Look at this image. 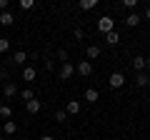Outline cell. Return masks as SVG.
Listing matches in <instances>:
<instances>
[{"label":"cell","mask_w":150,"mask_h":140,"mask_svg":"<svg viewBox=\"0 0 150 140\" xmlns=\"http://www.w3.org/2000/svg\"><path fill=\"white\" fill-rule=\"evenodd\" d=\"M95 25H98V30H100L103 35H108V33H112V30H115V20H112L110 15H100Z\"/></svg>","instance_id":"6da1fadb"},{"label":"cell","mask_w":150,"mask_h":140,"mask_svg":"<svg viewBox=\"0 0 150 140\" xmlns=\"http://www.w3.org/2000/svg\"><path fill=\"white\" fill-rule=\"evenodd\" d=\"M58 75H60V80H70V78L75 75V65H73V63H60Z\"/></svg>","instance_id":"7a4b0ae2"},{"label":"cell","mask_w":150,"mask_h":140,"mask_svg":"<svg viewBox=\"0 0 150 140\" xmlns=\"http://www.w3.org/2000/svg\"><path fill=\"white\" fill-rule=\"evenodd\" d=\"M75 73H80L83 78H90L93 75V63L90 60H80V63L75 65Z\"/></svg>","instance_id":"3957f363"},{"label":"cell","mask_w":150,"mask_h":140,"mask_svg":"<svg viewBox=\"0 0 150 140\" xmlns=\"http://www.w3.org/2000/svg\"><path fill=\"white\" fill-rule=\"evenodd\" d=\"M18 93H20V90H18V85H15L13 80H8L5 85H3V98H5V100H10V98H15Z\"/></svg>","instance_id":"277c9868"},{"label":"cell","mask_w":150,"mask_h":140,"mask_svg":"<svg viewBox=\"0 0 150 140\" xmlns=\"http://www.w3.org/2000/svg\"><path fill=\"white\" fill-rule=\"evenodd\" d=\"M108 83H110L112 90H118V88H123V85H125V75H123V73H112V75L108 78Z\"/></svg>","instance_id":"5b68a950"},{"label":"cell","mask_w":150,"mask_h":140,"mask_svg":"<svg viewBox=\"0 0 150 140\" xmlns=\"http://www.w3.org/2000/svg\"><path fill=\"white\" fill-rule=\"evenodd\" d=\"M25 110H28L30 115H38L40 110H43V103L38 100V98H33V100H28V103H25Z\"/></svg>","instance_id":"8992f818"},{"label":"cell","mask_w":150,"mask_h":140,"mask_svg":"<svg viewBox=\"0 0 150 140\" xmlns=\"http://www.w3.org/2000/svg\"><path fill=\"white\" fill-rule=\"evenodd\" d=\"M25 60H28V53L25 50H18V53H13V58L8 60V65H25Z\"/></svg>","instance_id":"52a82bcc"},{"label":"cell","mask_w":150,"mask_h":140,"mask_svg":"<svg viewBox=\"0 0 150 140\" xmlns=\"http://www.w3.org/2000/svg\"><path fill=\"white\" fill-rule=\"evenodd\" d=\"M140 23H143V18H140L138 13H128V15H125V25L128 28H138Z\"/></svg>","instance_id":"ba28073f"},{"label":"cell","mask_w":150,"mask_h":140,"mask_svg":"<svg viewBox=\"0 0 150 140\" xmlns=\"http://www.w3.org/2000/svg\"><path fill=\"white\" fill-rule=\"evenodd\" d=\"M35 78H38V70L33 68V65H25V68H23V80L30 83V80H35Z\"/></svg>","instance_id":"9c48e42d"},{"label":"cell","mask_w":150,"mask_h":140,"mask_svg":"<svg viewBox=\"0 0 150 140\" xmlns=\"http://www.w3.org/2000/svg\"><path fill=\"white\" fill-rule=\"evenodd\" d=\"M65 113H68V115H78V113H80V100H68Z\"/></svg>","instance_id":"30bf717a"},{"label":"cell","mask_w":150,"mask_h":140,"mask_svg":"<svg viewBox=\"0 0 150 140\" xmlns=\"http://www.w3.org/2000/svg\"><path fill=\"white\" fill-rule=\"evenodd\" d=\"M85 58H88V60L100 58V45H88V48H85Z\"/></svg>","instance_id":"8fae6325"},{"label":"cell","mask_w":150,"mask_h":140,"mask_svg":"<svg viewBox=\"0 0 150 140\" xmlns=\"http://www.w3.org/2000/svg\"><path fill=\"white\" fill-rule=\"evenodd\" d=\"M133 68H135V73H145V55H135Z\"/></svg>","instance_id":"7c38bea8"},{"label":"cell","mask_w":150,"mask_h":140,"mask_svg":"<svg viewBox=\"0 0 150 140\" xmlns=\"http://www.w3.org/2000/svg\"><path fill=\"white\" fill-rule=\"evenodd\" d=\"M135 85L138 88H148L150 85V75L148 73H138V75H135Z\"/></svg>","instance_id":"4fadbf2b"},{"label":"cell","mask_w":150,"mask_h":140,"mask_svg":"<svg viewBox=\"0 0 150 140\" xmlns=\"http://www.w3.org/2000/svg\"><path fill=\"white\" fill-rule=\"evenodd\" d=\"M100 100V93L95 88H85V103H98Z\"/></svg>","instance_id":"5bb4252c"},{"label":"cell","mask_w":150,"mask_h":140,"mask_svg":"<svg viewBox=\"0 0 150 140\" xmlns=\"http://www.w3.org/2000/svg\"><path fill=\"white\" fill-rule=\"evenodd\" d=\"M15 133H18V123H15V120H5L3 135H15Z\"/></svg>","instance_id":"9a60e30c"},{"label":"cell","mask_w":150,"mask_h":140,"mask_svg":"<svg viewBox=\"0 0 150 140\" xmlns=\"http://www.w3.org/2000/svg\"><path fill=\"white\" fill-rule=\"evenodd\" d=\"M13 23H15V18H13L10 13H0V25L3 28H10Z\"/></svg>","instance_id":"2e32d148"},{"label":"cell","mask_w":150,"mask_h":140,"mask_svg":"<svg viewBox=\"0 0 150 140\" xmlns=\"http://www.w3.org/2000/svg\"><path fill=\"white\" fill-rule=\"evenodd\" d=\"M105 43H108V45H118V43H120V33H118V30L108 33V35H105Z\"/></svg>","instance_id":"e0dca14e"},{"label":"cell","mask_w":150,"mask_h":140,"mask_svg":"<svg viewBox=\"0 0 150 140\" xmlns=\"http://www.w3.org/2000/svg\"><path fill=\"white\" fill-rule=\"evenodd\" d=\"M95 5H98V0H80V3H78V8H80V10H93Z\"/></svg>","instance_id":"ac0fdd59"},{"label":"cell","mask_w":150,"mask_h":140,"mask_svg":"<svg viewBox=\"0 0 150 140\" xmlns=\"http://www.w3.org/2000/svg\"><path fill=\"white\" fill-rule=\"evenodd\" d=\"M20 98H23V103L33 100V98H35V90H30V88H23V90H20Z\"/></svg>","instance_id":"d6986e66"},{"label":"cell","mask_w":150,"mask_h":140,"mask_svg":"<svg viewBox=\"0 0 150 140\" xmlns=\"http://www.w3.org/2000/svg\"><path fill=\"white\" fill-rule=\"evenodd\" d=\"M18 8H20L23 13H25V10H33V8H35V0H20V3H18Z\"/></svg>","instance_id":"ffe728a7"},{"label":"cell","mask_w":150,"mask_h":140,"mask_svg":"<svg viewBox=\"0 0 150 140\" xmlns=\"http://www.w3.org/2000/svg\"><path fill=\"white\" fill-rule=\"evenodd\" d=\"M8 50H10V40H8V38H0V55H5Z\"/></svg>","instance_id":"44dd1931"},{"label":"cell","mask_w":150,"mask_h":140,"mask_svg":"<svg viewBox=\"0 0 150 140\" xmlns=\"http://www.w3.org/2000/svg\"><path fill=\"white\" fill-rule=\"evenodd\" d=\"M55 123H68V113L65 110H55Z\"/></svg>","instance_id":"7402d4cb"},{"label":"cell","mask_w":150,"mask_h":140,"mask_svg":"<svg viewBox=\"0 0 150 140\" xmlns=\"http://www.w3.org/2000/svg\"><path fill=\"white\" fill-rule=\"evenodd\" d=\"M8 80H10V70H8V68H0V83L5 85Z\"/></svg>","instance_id":"603a6c76"},{"label":"cell","mask_w":150,"mask_h":140,"mask_svg":"<svg viewBox=\"0 0 150 140\" xmlns=\"http://www.w3.org/2000/svg\"><path fill=\"white\" fill-rule=\"evenodd\" d=\"M43 65H45V70H55V58H48V55H45Z\"/></svg>","instance_id":"cb8c5ba5"},{"label":"cell","mask_w":150,"mask_h":140,"mask_svg":"<svg viewBox=\"0 0 150 140\" xmlns=\"http://www.w3.org/2000/svg\"><path fill=\"white\" fill-rule=\"evenodd\" d=\"M58 60H60V63H70V60H68V53H65V50H58Z\"/></svg>","instance_id":"d4e9b609"},{"label":"cell","mask_w":150,"mask_h":140,"mask_svg":"<svg viewBox=\"0 0 150 140\" xmlns=\"http://www.w3.org/2000/svg\"><path fill=\"white\" fill-rule=\"evenodd\" d=\"M8 8H10V0H0V13H8Z\"/></svg>","instance_id":"484cf974"},{"label":"cell","mask_w":150,"mask_h":140,"mask_svg":"<svg viewBox=\"0 0 150 140\" xmlns=\"http://www.w3.org/2000/svg\"><path fill=\"white\" fill-rule=\"evenodd\" d=\"M73 38L75 40H83V30H80V28H75V30H73Z\"/></svg>","instance_id":"4316f807"},{"label":"cell","mask_w":150,"mask_h":140,"mask_svg":"<svg viewBox=\"0 0 150 140\" xmlns=\"http://www.w3.org/2000/svg\"><path fill=\"white\" fill-rule=\"evenodd\" d=\"M123 5H125V8H130V10H133V8H135V5H138V0H125Z\"/></svg>","instance_id":"83f0119b"},{"label":"cell","mask_w":150,"mask_h":140,"mask_svg":"<svg viewBox=\"0 0 150 140\" xmlns=\"http://www.w3.org/2000/svg\"><path fill=\"white\" fill-rule=\"evenodd\" d=\"M145 20H150V8H145Z\"/></svg>","instance_id":"f1b7e54d"},{"label":"cell","mask_w":150,"mask_h":140,"mask_svg":"<svg viewBox=\"0 0 150 140\" xmlns=\"http://www.w3.org/2000/svg\"><path fill=\"white\" fill-rule=\"evenodd\" d=\"M145 68L150 70V55H148V58H145Z\"/></svg>","instance_id":"f546056e"},{"label":"cell","mask_w":150,"mask_h":140,"mask_svg":"<svg viewBox=\"0 0 150 140\" xmlns=\"http://www.w3.org/2000/svg\"><path fill=\"white\" fill-rule=\"evenodd\" d=\"M40 140H55V138H53V135H43V138H40Z\"/></svg>","instance_id":"4dcf8cb0"},{"label":"cell","mask_w":150,"mask_h":140,"mask_svg":"<svg viewBox=\"0 0 150 140\" xmlns=\"http://www.w3.org/2000/svg\"><path fill=\"white\" fill-rule=\"evenodd\" d=\"M0 140H5V135H3V133H0Z\"/></svg>","instance_id":"1f68e13d"}]
</instances>
